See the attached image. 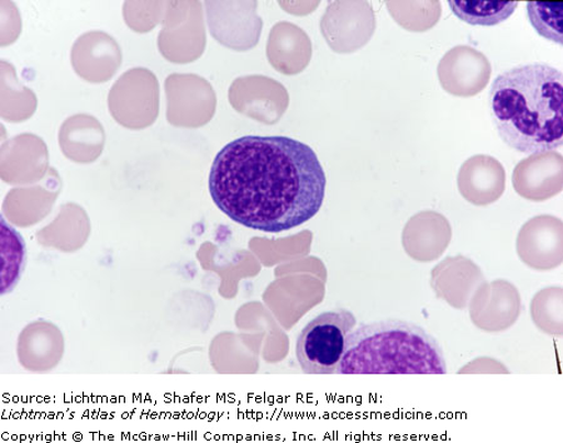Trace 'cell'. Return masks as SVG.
<instances>
[{
	"instance_id": "cell-1",
	"label": "cell",
	"mask_w": 563,
	"mask_h": 443,
	"mask_svg": "<svg viewBox=\"0 0 563 443\" xmlns=\"http://www.w3.org/2000/svg\"><path fill=\"white\" fill-rule=\"evenodd\" d=\"M320 159L306 143L246 135L224 146L210 174V193L227 217L244 228L279 233L320 212L325 195Z\"/></svg>"
},
{
	"instance_id": "cell-2",
	"label": "cell",
	"mask_w": 563,
	"mask_h": 443,
	"mask_svg": "<svg viewBox=\"0 0 563 443\" xmlns=\"http://www.w3.org/2000/svg\"><path fill=\"white\" fill-rule=\"evenodd\" d=\"M499 137L526 155L556 151L563 143V76L547 65L517 66L499 75L489 90Z\"/></svg>"
},
{
	"instance_id": "cell-3",
	"label": "cell",
	"mask_w": 563,
	"mask_h": 443,
	"mask_svg": "<svg viewBox=\"0 0 563 443\" xmlns=\"http://www.w3.org/2000/svg\"><path fill=\"white\" fill-rule=\"evenodd\" d=\"M339 375H446L443 350L431 333L411 322L361 324L347 337Z\"/></svg>"
},
{
	"instance_id": "cell-4",
	"label": "cell",
	"mask_w": 563,
	"mask_h": 443,
	"mask_svg": "<svg viewBox=\"0 0 563 443\" xmlns=\"http://www.w3.org/2000/svg\"><path fill=\"white\" fill-rule=\"evenodd\" d=\"M356 325L354 314L344 309L327 311L308 322L296 345L298 364L303 373L335 374L346 352L349 334Z\"/></svg>"
},
{
	"instance_id": "cell-5",
	"label": "cell",
	"mask_w": 563,
	"mask_h": 443,
	"mask_svg": "<svg viewBox=\"0 0 563 443\" xmlns=\"http://www.w3.org/2000/svg\"><path fill=\"white\" fill-rule=\"evenodd\" d=\"M321 33L329 47L351 54L365 47L374 37L377 21L368 2H332L321 18Z\"/></svg>"
},
{
	"instance_id": "cell-6",
	"label": "cell",
	"mask_w": 563,
	"mask_h": 443,
	"mask_svg": "<svg viewBox=\"0 0 563 443\" xmlns=\"http://www.w3.org/2000/svg\"><path fill=\"white\" fill-rule=\"evenodd\" d=\"M440 84L448 93L474 97L483 92L493 75V66L483 52L470 45L450 49L439 63Z\"/></svg>"
},
{
	"instance_id": "cell-7",
	"label": "cell",
	"mask_w": 563,
	"mask_h": 443,
	"mask_svg": "<svg viewBox=\"0 0 563 443\" xmlns=\"http://www.w3.org/2000/svg\"><path fill=\"white\" fill-rule=\"evenodd\" d=\"M517 255L536 270L558 268L563 259V225L558 217L544 214L526 222L517 236Z\"/></svg>"
},
{
	"instance_id": "cell-8",
	"label": "cell",
	"mask_w": 563,
	"mask_h": 443,
	"mask_svg": "<svg viewBox=\"0 0 563 443\" xmlns=\"http://www.w3.org/2000/svg\"><path fill=\"white\" fill-rule=\"evenodd\" d=\"M230 99L235 110L265 124L277 123L289 106L285 86L260 76L235 80L230 89Z\"/></svg>"
},
{
	"instance_id": "cell-9",
	"label": "cell",
	"mask_w": 563,
	"mask_h": 443,
	"mask_svg": "<svg viewBox=\"0 0 563 443\" xmlns=\"http://www.w3.org/2000/svg\"><path fill=\"white\" fill-rule=\"evenodd\" d=\"M208 24L213 37L234 51H247L258 43L262 20L257 3L207 2Z\"/></svg>"
},
{
	"instance_id": "cell-10",
	"label": "cell",
	"mask_w": 563,
	"mask_h": 443,
	"mask_svg": "<svg viewBox=\"0 0 563 443\" xmlns=\"http://www.w3.org/2000/svg\"><path fill=\"white\" fill-rule=\"evenodd\" d=\"M168 121L175 125L199 126L210 121L216 110L213 89L198 76H170L166 84Z\"/></svg>"
},
{
	"instance_id": "cell-11",
	"label": "cell",
	"mask_w": 563,
	"mask_h": 443,
	"mask_svg": "<svg viewBox=\"0 0 563 443\" xmlns=\"http://www.w3.org/2000/svg\"><path fill=\"white\" fill-rule=\"evenodd\" d=\"M517 195L525 200L543 202L562 192L563 158L559 152L533 153L519 162L512 175Z\"/></svg>"
},
{
	"instance_id": "cell-12",
	"label": "cell",
	"mask_w": 563,
	"mask_h": 443,
	"mask_svg": "<svg viewBox=\"0 0 563 443\" xmlns=\"http://www.w3.org/2000/svg\"><path fill=\"white\" fill-rule=\"evenodd\" d=\"M457 185L465 200L475 206L497 202L506 189V170L493 156L477 155L460 168Z\"/></svg>"
},
{
	"instance_id": "cell-13",
	"label": "cell",
	"mask_w": 563,
	"mask_h": 443,
	"mask_svg": "<svg viewBox=\"0 0 563 443\" xmlns=\"http://www.w3.org/2000/svg\"><path fill=\"white\" fill-rule=\"evenodd\" d=\"M312 54V41L301 26L289 22H279L272 29L267 56L271 65L282 75L302 74L310 65Z\"/></svg>"
},
{
	"instance_id": "cell-14",
	"label": "cell",
	"mask_w": 563,
	"mask_h": 443,
	"mask_svg": "<svg viewBox=\"0 0 563 443\" xmlns=\"http://www.w3.org/2000/svg\"><path fill=\"white\" fill-rule=\"evenodd\" d=\"M451 240L452 229L446 217L431 211L415 215L404 234L408 255L422 262L441 257Z\"/></svg>"
},
{
	"instance_id": "cell-15",
	"label": "cell",
	"mask_w": 563,
	"mask_h": 443,
	"mask_svg": "<svg viewBox=\"0 0 563 443\" xmlns=\"http://www.w3.org/2000/svg\"><path fill=\"white\" fill-rule=\"evenodd\" d=\"M484 276L474 262L466 257L446 258L432 273V284L443 297H465L476 286L484 284Z\"/></svg>"
},
{
	"instance_id": "cell-16",
	"label": "cell",
	"mask_w": 563,
	"mask_h": 443,
	"mask_svg": "<svg viewBox=\"0 0 563 443\" xmlns=\"http://www.w3.org/2000/svg\"><path fill=\"white\" fill-rule=\"evenodd\" d=\"M449 4L462 22L484 26L507 21L519 7L516 0H451Z\"/></svg>"
},
{
	"instance_id": "cell-17",
	"label": "cell",
	"mask_w": 563,
	"mask_h": 443,
	"mask_svg": "<svg viewBox=\"0 0 563 443\" xmlns=\"http://www.w3.org/2000/svg\"><path fill=\"white\" fill-rule=\"evenodd\" d=\"M387 11L398 25L408 32H427L439 23L440 2H387Z\"/></svg>"
},
{
	"instance_id": "cell-18",
	"label": "cell",
	"mask_w": 563,
	"mask_h": 443,
	"mask_svg": "<svg viewBox=\"0 0 563 443\" xmlns=\"http://www.w3.org/2000/svg\"><path fill=\"white\" fill-rule=\"evenodd\" d=\"M531 315L538 328L551 336H562V288H544L534 296Z\"/></svg>"
},
{
	"instance_id": "cell-19",
	"label": "cell",
	"mask_w": 563,
	"mask_h": 443,
	"mask_svg": "<svg viewBox=\"0 0 563 443\" xmlns=\"http://www.w3.org/2000/svg\"><path fill=\"white\" fill-rule=\"evenodd\" d=\"M530 22L541 37L563 44V5L561 3L529 2Z\"/></svg>"
},
{
	"instance_id": "cell-20",
	"label": "cell",
	"mask_w": 563,
	"mask_h": 443,
	"mask_svg": "<svg viewBox=\"0 0 563 443\" xmlns=\"http://www.w3.org/2000/svg\"><path fill=\"white\" fill-rule=\"evenodd\" d=\"M279 5L280 8H284L285 11L289 14L307 15L313 13L318 5H320V2H280Z\"/></svg>"
}]
</instances>
